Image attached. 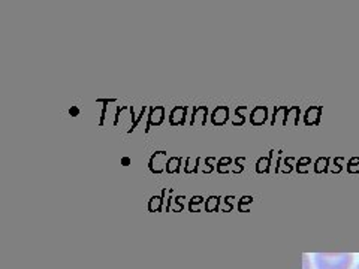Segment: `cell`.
Masks as SVG:
<instances>
[{
	"instance_id": "cell-1",
	"label": "cell",
	"mask_w": 359,
	"mask_h": 269,
	"mask_svg": "<svg viewBox=\"0 0 359 269\" xmlns=\"http://www.w3.org/2000/svg\"><path fill=\"white\" fill-rule=\"evenodd\" d=\"M314 265L316 269H351L353 256L351 253H316Z\"/></svg>"
},
{
	"instance_id": "cell-2",
	"label": "cell",
	"mask_w": 359,
	"mask_h": 269,
	"mask_svg": "<svg viewBox=\"0 0 359 269\" xmlns=\"http://www.w3.org/2000/svg\"><path fill=\"white\" fill-rule=\"evenodd\" d=\"M166 153L165 151H156L149 162V167L153 174H162L166 171Z\"/></svg>"
},
{
	"instance_id": "cell-3",
	"label": "cell",
	"mask_w": 359,
	"mask_h": 269,
	"mask_svg": "<svg viewBox=\"0 0 359 269\" xmlns=\"http://www.w3.org/2000/svg\"><path fill=\"white\" fill-rule=\"evenodd\" d=\"M210 118H211L212 126L226 125L228 120H229V108L226 105L216 106V109L212 111V114H211Z\"/></svg>"
},
{
	"instance_id": "cell-4",
	"label": "cell",
	"mask_w": 359,
	"mask_h": 269,
	"mask_svg": "<svg viewBox=\"0 0 359 269\" xmlns=\"http://www.w3.org/2000/svg\"><path fill=\"white\" fill-rule=\"evenodd\" d=\"M187 106H175L171 111L170 116V123L171 126H184L186 125V112H187Z\"/></svg>"
},
{
	"instance_id": "cell-5",
	"label": "cell",
	"mask_w": 359,
	"mask_h": 269,
	"mask_svg": "<svg viewBox=\"0 0 359 269\" xmlns=\"http://www.w3.org/2000/svg\"><path fill=\"white\" fill-rule=\"evenodd\" d=\"M165 118V108L163 106H154L150 111V117H149V125H147V132L150 130L151 126H161Z\"/></svg>"
},
{
	"instance_id": "cell-6",
	"label": "cell",
	"mask_w": 359,
	"mask_h": 269,
	"mask_svg": "<svg viewBox=\"0 0 359 269\" xmlns=\"http://www.w3.org/2000/svg\"><path fill=\"white\" fill-rule=\"evenodd\" d=\"M180 163H182V159H178V157H171V159L166 163V172L177 174L180 171Z\"/></svg>"
},
{
	"instance_id": "cell-7",
	"label": "cell",
	"mask_w": 359,
	"mask_h": 269,
	"mask_svg": "<svg viewBox=\"0 0 359 269\" xmlns=\"http://www.w3.org/2000/svg\"><path fill=\"white\" fill-rule=\"evenodd\" d=\"M217 205L219 204V198H215V196H211V198H208V200L205 202V211L207 212H211L212 209H215V208H212V205Z\"/></svg>"
},
{
	"instance_id": "cell-8",
	"label": "cell",
	"mask_w": 359,
	"mask_h": 269,
	"mask_svg": "<svg viewBox=\"0 0 359 269\" xmlns=\"http://www.w3.org/2000/svg\"><path fill=\"white\" fill-rule=\"evenodd\" d=\"M355 269H359V265H358V266H356V268H355Z\"/></svg>"
}]
</instances>
